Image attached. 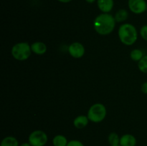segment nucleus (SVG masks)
Instances as JSON below:
<instances>
[{
    "instance_id": "nucleus-1",
    "label": "nucleus",
    "mask_w": 147,
    "mask_h": 146,
    "mask_svg": "<svg viewBox=\"0 0 147 146\" xmlns=\"http://www.w3.org/2000/svg\"><path fill=\"white\" fill-rule=\"evenodd\" d=\"M93 26L96 32L101 35H107L113 31L116 26L115 17L109 13H103L94 20Z\"/></svg>"
},
{
    "instance_id": "nucleus-2",
    "label": "nucleus",
    "mask_w": 147,
    "mask_h": 146,
    "mask_svg": "<svg viewBox=\"0 0 147 146\" xmlns=\"http://www.w3.org/2000/svg\"><path fill=\"white\" fill-rule=\"evenodd\" d=\"M121 42L126 45H132L137 40L138 33L136 27L131 24H123L119 29Z\"/></svg>"
},
{
    "instance_id": "nucleus-3",
    "label": "nucleus",
    "mask_w": 147,
    "mask_h": 146,
    "mask_svg": "<svg viewBox=\"0 0 147 146\" xmlns=\"http://www.w3.org/2000/svg\"><path fill=\"white\" fill-rule=\"evenodd\" d=\"M31 47L27 42H20L14 44L11 48V55L20 61L26 60L31 54Z\"/></svg>"
},
{
    "instance_id": "nucleus-4",
    "label": "nucleus",
    "mask_w": 147,
    "mask_h": 146,
    "mask_svg": "<svg viewBox=\"0 0 147 146\" xmlns=\"http://www.w3.org/2000/svg\"><path fill=\"white\" fill-rule=\"evenodd\" d=\"M106 115V107L103 104L96 103L92 105L88 112L89 120L93 123H100L104 120Z\"/></svg>"
},
{
    "instance_id": "nucleus-5",
    "label": "nucleus",
    "mask_w": 147,
    "mask_h": 146,
    "mask_svg": "<svg viewBox=\"0 0 147 146\" xmlns=\"http://www.w3.org/2000/svg\"><path fill=\"white\" fill-rule=\"evenodd\" d=\"M47 135L42 130H34L29 136V143L31 146H45L47 143Z\"/></svg>"
},
{
    "instance_id": "nucleus-6",
    "label": "nucleus",
    "mask_w": 147,
    "mask_h": 146,
    "mask_svg": "<svg viewBox=\"0 0 147 146\" xmlns=\"http://www.w3.org/2000/svg\"><path fill=\"white\" fill-rule=\"evenodd\" d=\"M129 8L134 14H142L146 10L147 3L145 0H129Z\"/></svg>"
},
{
    "instance_id": "nucleus-7",
    "label": "nucleus",
    "mask_w": 147,
    "mask_h": 146,
    "mask_svg": "<svg viewBox=\"0 0 147 146\" xmlns=\"http://www.w3.org/2000/svg\"><path fill=\"white\" fill-rule=\"evenodd\" d=\"M69 54L74 58H80L85 54V48L81 43L73 42L69 46Z\"/></svg>"
},
{
    "instance_id": "nucleus-8",
    "label": "nucleus",
    "mask_w": 147,
    "mask_h": 146,
    "mask_svg": "<svg viewBox=\"0 0 147 146\" xmlns=\"http://www.w3.org/2000/svg\"><path fill=\"white\" fill-rule=\"evenodd\" d=\"M98 7L103 13H109L113 9V0H98Z\"/></svg>"
},
{
    "instance_id": "nucleus-9",
    "label": "nucleus",
    "mask_w": 147,
    "mask_h": 146,
    "mask_svg": "<svg viewBox=\"0 0 147 146\" xmlns=\"http://www.w3.org/2000/svg\"><path fill=\"white\" fill-rule=\"evenodd\" d=\"M119 145L121 146H135L136 145V139L132 135H123L120 138Z\"/></svg>"
},
{
    "instance_id": "nucleus-10",
    "label": "nucleus",
    "mask_w": 147,
    "mask_h": 146,
    "mask_svg": "<svg viewBox=\"0 0 147 146\" xmlns=\"http://www.w3.org/2000/svg\"><path fill=\"white\" fill-rule=\"evenodd\" d=\"M32 52L37 54H43L47 51V46L45 43L41 42H37L31 45Z\"/></svg>"
},
{
    "instance_id": "nucleus-11",
    "label": "nucleus",
    "mask_w": 147,
    "mask_h": 146,
    "mask_svg": "<svg viewBox=\"0 0 147 146\" xmlns=\"http://www.w3.org/2000/svg\"><path fill=\"white\" fill-rule=\"evenodd\" d=\"M88 117L85 115H80L76 117L73 121V125L78 129H82L86 127L88 123Z\"/></svg>"
},
{
    "instance_id": "nucleus-12",
    "label": "nucleus",
    "mask_w": 147,
    "mask_h": 146,
    "mask_svg": "<svg viewBox=\"0 0 147 146\" xmlns=\"http://www.w3.org/2000/svg\"><path fill=\"white\" fill-rule=\"evenodd\" d=\"M0 146H19V143L14 137L7 136L3 139Z\"/></svg>"
},
{
    "instance_id": "nucleus-13",
    "label": "nucleus",
    "mask_w": 147,
    "mask_h": 146,
    "mask_svg": "<svg viewBox=\"0 0 147 146\" xmlns=\"http://www.w3.org/2000/svg\"><path fill=\"white\" fill-rule=\"evenodd\" d=\"M53 143L54 146H67L68 142L65 136L62 135H57L53 138Z\"/></svg>"
},
{
    "instance_id": "nucleus-14",
    "label": "nucleus",
    "mask_w": 147,
    "mask_h": 146,
    "mask_svg": "<svg viewBox=\"0 0 147 146\" xmlns=\"http://www.w3.org/2000/svg\"><path fill=\"white\" fill-rule=\"evenodd\" d=\"M128 11H126L124 9H119L117 12L115 14V19L116 21L117 22H122V21H124L125 20L127 19L128 18Z\"/></svg>"
},
{
    "instance_id": "nucleus-15",
    "label": "nucleus",
    "mask_w": 147,
    "mask_h": 146,
    "mask_svg": "<svg viewBox=\"0 0 147 146\" xmlns=\"http://www.w3.org/2000/svg\"><path fill=\"white\" fill-rule=\"evenodd\" d=\"M131 58L136 62H139L142 58H143V52L142 50H138V49H135V50H132L131 52Z\"/></svg>"
},
{
    "instance_id": "nucleus-16",
    "label": "nucleus",
    "mask_w": 147,
    "mask_h": 146,
    "mask_svg": "<svg viewBox=\"0 0 147 146\" xmlns=\"http://www.w3.org/2000/svg\"><path fill=\"white\" fill-rule=\"evenodd\" d=\"M109 143L111 146L118 145L120 144V137L118 135L117 133H111L109 136Z\"/></svg>"
},
{
    "instance_id": "nucleus-17",
    "label": "nucleus",
    "mask_w": 147,
    "mask_h": 146,
    "mask_svg": "<svg viewBox=\"0 0 147 146\" xmlns=\"http://www.w3.org/2000/svg\"><path fill=\"white\" fill-rule=\"evenodd\" d=\"M138 67L141 72L147 73V55L144 56L143 58L138 63Z\"/></svg>"
},
{
    "instance_id": "nucleus-18",
    "label": "nucleus",
    "mask_w": 147,
    "mask_h": 146,
    "mask_svg": "<svg viewBox=\"0 0 147 146\" xmlns=\"http://www.w3.org/2000/svg\"><path fill=\"white\" fill-rule=\"evenodd\" d=\"M140 34L142 38L147 41V25H144L142 27L140 30Z\"/></svg>"
},
{
    "instance_id": "nucleus-19",
    "label": "nucleus",
    "mask_w": 147,
    "mask_h": 146,
    "mask_svg": "<svg viewBox=\"0 0 147 146\" xmlns=\"http://www.w3.org/2000/svg\"><path fill=\"white\" fill-rule=\"evenodd\" d=\"M67 146H84V145L80 141L77 140H73L68 142Z\"/></svg>"
},
{
    "instance_id": "nucleus-20",
    "label": "nucleus",
    "mask_w": 147,
    "mask_h": 146,
    "mask_svg": "<svg viewBox=\"0 0 147 146\" xmlns=\"http://www.w3.org/2000/svg\"><path fill=\"white\" fill-rule=\"evenodd\" d=\"M142 91L145 94H147V82H144L142 86Z\"/></svg>"
},
{
    "instance_id": "nucleus-21",
    "label": "nucleus",
    "mask_w": 147,
    "mask_h": 146,
    "mask_svg": "<svg viewBox=\"0 0 147 146\" xmlns=\"http://www.w3.org/2000/svg\"><path fill=\"white\" fill-rule=\"evenodd\" d=\"M57 1H59L60 2L62 3H68L70 2V1H71L72 0H57Z\"/></svg>"
},
{
    "instance_id": "nucleus-22",
    "label": "nucleus",
    "mask_w": 147,
    "mask_h": 146,
    "mask_svg": "<svg viewBox=\"0 0 147 146\" xmlns=\"http://www.w3.org/2000/svg\"><path fill=\"white\" fill-rule=\"evenodd\" d=\"M20 146H31V145H30L29 143H24L20 145Z\"/></svg>"
},
{
    "instance_id": "nucleus-23",
    "label": "nucleus",
    "mask_w": 147,
    "mask_h": 146,
    "mask_svg": "<svg viewBox=\"0 0 147 146\" xmlns=\"http://www.w3.org/2000/svg\"><path fill=\"white\" fill-rule=\"evenodd\" d=\"M88 3H93L96 0H86Z\"/></svg>"
},
{
    "instance_id": "nucleus-24",
    "label": "nucleus",
    "mask_w": 147,
    "mask_h": 146,
    "mask_svg": "<svg viewBox=\"0 0 147 146\" xmlns=\"http://www.w3.org/2000/svg\"><path fill=\"white\" fill-rule=\"evenodd\" d=\"M113 146H121L120 145H113Z\"/></svg>"
},
{
    "instance_id": "nucleus-25",
    "label": "nucleus",
    "mask_w": 147,
    "mask_h": 146,
    "mask_svg": "<svg viewBox=\"0 0 147 146\" xmlns=\"http://www.w3.org/2000/svg\"><path fill=\"white\" fill-rule=\"evenodd\" d=\"M146 10H147V7H146Z\"/></svg>"
}]
</instances>
